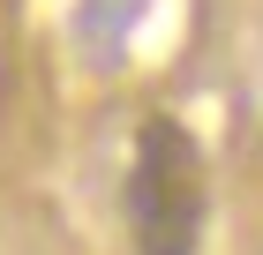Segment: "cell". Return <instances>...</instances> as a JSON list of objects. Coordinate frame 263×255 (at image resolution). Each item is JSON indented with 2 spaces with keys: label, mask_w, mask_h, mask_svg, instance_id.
<instances>
[{
  "label": "cell",
  "mask_w": 263,
  "mask_h": 255,
  "mask_svg": "<svg viewBox=\"0 0 263 255\" xmlns=\"http://www.w3.org/2000/svg\"><path fill=\"white\" fill-rule=\"evenodd\" d=\"M128 233L136 255H196L203 248V218H211V173L203 150L173 113H151L136 128V158H128Z\"/></svg>",
  "instance_id": "obj_1"
}]
</instances>
